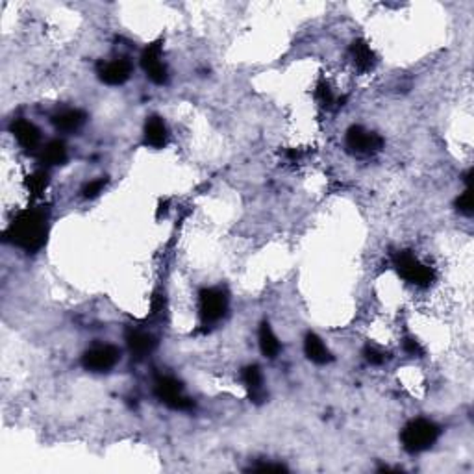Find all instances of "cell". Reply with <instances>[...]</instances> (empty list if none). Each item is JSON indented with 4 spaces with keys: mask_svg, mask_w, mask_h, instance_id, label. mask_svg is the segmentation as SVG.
Instances as JSON below:
<instances>
[{
    "mask_svg": "<svg viewBox=\"0 0 474 474\" xmlns=\"http://www.w3.org/2000/svg\"><path fill=\"white\" fill-rule=\"evenodd\" d=\"M48 235V215L45 210H26L19 217H15L4 232L6 241L26 250L38 252L45 247Z\"/></svg>",
    "mask_w": 474,
    "mask_h": 474,
    "instance_id": "1",
    "label": "cell"
},
{
    "mask_svg": "<svg viewBox=\"0 0 474 474\" xmlns=\"http://www.w3.org/2000/svg\"><path fill=\"white\" fill-rule=\"evenodd\" d=\"M439 426L428 419H415L400 433V441H402L404 451L409 454H419L428 448H432L433 443L439 439Z\"/></svg>",
    "mask_w": 474,
    "mask_h": 474,
    "instance_id": "2",
    "label": "cell"
},
{
    "mask_svg": "<svg viewBox=\"0 0 474 474\" xmlns=\"http://www.w3.org/2000/svg\"><path fill=\"white\" fill-rule=\"evenodd\" d=\"M393 265L397 269V273L406 280V282L414 284L419 287H426L433 282L436 273L432 267H428L424 263L419 262L411 252H399L393 258Z\"/></svg>",
    "mask_w": 474,
    "mask_h": 474,
    "instance_id": "3",
    "label": "cell"
},
{
    "mask_svg": "<svg viewBox=\"0 0 474 474\" xmlns=\"http://www.w3.org/2000/svg\"><path fill=\"white\" fill-rule=\"evenodd\" d=\"M156 397L169 406L171 409H176V411H188L193 408V400L188 399L183 394V387L176 378H171V376H161L156 380L154 385Z\"/></svg>",
    "mask_w": 474,
    "mask_h": 474,
    "instance_id": "4",
    "label": "cell"
},
{
    "mask_svg": "<svg viewBox=\"0 0 474 474\" xmlns=\"http://www.w3.org/2000/svg\"><path fill=\"white\" fill-rule=\"evenodd\" d=\"M121 360V352L113 345H97V347L85 350L82 356V365L91 372H108L117 365Z\"/></svg>",
    "mask_w": 474,
    "mask_h": 474,
    "instance_id": "5",
    "label": "cell"
},
{
    "mask_svg": "<svg viewBox=\"0 0 474 474\" xmlns=\"http://www.w3.org/2000/svg\"><path fill=\"white\" fill-rule=\"evenodd\" d=\"M228 310V298L219 289L200 291V319L204 324H215L225 317Z\"/></svg>",
    "mask_w": 474,
    "mask_h": 474,
    "instance_id": "6",
    "label": "cell"
},
{
    "mask_svg": "<svg viewBox=\"0 0 474 474\" xmlns=\"http://www.w3.org/2000/svg\"><path fill=\"white\" fill-rule=\"evenodd\" d=\"M347 146L348 151L357 152V154H372L380 151L384 141L375 131H369L362 126H352L347 131Z\"/></svg>",
    "mask_w": 474,
    "mask_h": 474,
    "instance_id": "7",
    "label": "cell"
},
{
    "mask_svg": "<svg viewBox=\"0 0 474 474\" xmlns=\"http://www.w3.org/2000/svg\"><path fill=\"white\" fill-rule=\"evenodd\" d=\"M143 71L146 72L149 80L158 85H163L167 82V67L161 61V43L156 41L143 50L141 54Z\"/></svg>",
    "mask_w": 474,
    "mask_h": 474,
    "instance_id": "8",
    "label": "cell"
},
{
    "mask_svg": "<svg viewBox=\"0 0 474 474\" xmlns=\"http://www.w3.org/2000/svg\"><path fill=\"white\" fill-rule=\"evenodd\" d=\"M100 80L108 85H122L130 80L131 63L126 58H119L113 61H102L97 69Z\"/></svg>",
    "mask_w": 474,
    "mask_h": 474,
    "instance_id": "9",
    "label": "cell"
},
{
    "mask_svg": "<svg viewBox=\"0 0 474 474\" xmlns=\"http://www.w3.org/2000/svg\"><path fill=\"white\" fill-rule=\"evenodd\" d=\"M11 134L17 139L23 149L26 151H33V149H38L39 141H41V131L39 128L30 121H24V119H19V121H15L11 124Z\"/></svg>",
    "mask_w": 474,
    "mask_h": 474,
    "instance_id": "10",
    "label": "cell"
},
{
    "mask_svg": "<svg viewBox=\"0 0 474 474\" xmlns=\"http://www.w3.org/2000/svg\"><path fill=\"white\" fill-rule=\"evenodd\" d=\"M241 378H243V384L244 387H247V391H249V397L252 402L262 404L267 400V391L263 387V376L262 371H259V367H244L243 372H241Z\"/></svg>",
    "mask_w": 474,
    "mask_h": 474,
    "instance_id": "11",
    "label": "cell"
},
{
    "mask_svg": "<svg viewBox=\"0 0 474 474\" xmlns=\"http://www.w3.org/2000/svg\"><path fill=\"white\" fill-rule=\"evenodd\" d=\"M50 121L56 130L76 131L84 126L85 121H87V115L82 109H63V112L52 115Z\"/></svg>",
    "mask_w": 474,
    "mask_h": 474,
    "instance_id": "12",
    "label": "cell"
},
{
    "mask_svg": "<svg viewBox=\"0 0 474 474\" xmlns=\"http://www.w3.org/2000/svg\"><path fill=\"white\" fill-rule=\"evenodd\" d=\"M126 345L134 356L145 357L156 348V339L152 338L151 333L141 332V330H128Z\"/></svg>",
    "mask_w": 474,
    "mask_h": 474,
    "instance_id": "13",
    "label": "cell"
},
{
    "mask_svg": "<svg viewBox=\"0 0 474 474\" xmlns=\"http://www.w3.org/2000/svg\"><path fill=\"white\" fill-rule=\"evenodd\" d=\"M348 54H350L354 67L360 69V71H371L372 67L376 65V54L363 39L354 41L350 48H348Z\"/></svg>",
    "mask_w": 474,
    "mask_h": 474,
    "instance_id": "14",
    "label": "cell"
},
{
    "mask_svg": "<svg viewBox=\"0 0 474 474\" xmlns=\"http://www.w3.org/2000/svg\"><path fill=\"white\" fill-rule=\"evenodd\" d=\"M169 141V131L160 117H151L145 124V143L152 149H163Z\"/></svg>",
    "mask_w": 474,
    "mask_h": 474,
    "instance_id": "15",
    "label": "cell"
},
{
    "mask_svg": "<svg viewBox=\"0 0 474 474\" xmlns=\"http://www.w3.org/2000/svg\"><path fill=\"white\" fill-rule=\"evenodd\" d=\"M304 352L306 356H308V360L317 363V365H326V363H330L333 360L330 350L326 348V345H324L319 335H315V333H308V335H306Z\"/></svg>",
    "mask_w": 474,
    "mask_h": 474,
    "instance_id": "16",
    "label": "cell"
},
{
    "mask_svg": "<svg viewBox=\"0 0 474 474\" xmlns=\"http://www.w3.org/2000/svg\"><path fill=\"white\" fill-rule=\"evenodd\" d=\"M39 160H41L43 165H47V167L63 165L67 161L65 143L60 141V139H54V141L47 143V145L43 146L41 154H39Z\"/></svg>",
    "mask_w": 474,
    "mask_h": 474,
    "instance_id": "17",
    "label": "cell"
},
{
    "mask_svg": "<svg viewBox=\"0 0 474 474\" xmlns=\"http://www.w3.org/2000/svg\"><path fill=\"white\" fill-rule=\"evenodd\" d=\"M259 348H262V352L265 357H276L278 354H280V350H282V345H280V341H278L276 333L273 332V328H271V324L269 323H262V326H259Z\"/></svg>",
    "mask_w": 474,
    "mask_h": 474,
    "instance_id": "18",
    "label": "cell"
},
{
    "mask_svg": "<svg viewBox=\"0 0 474 474\" xmlns=\"http://www.w3.org/2000/svg\"><path fill=\"white\" fill-rule=\"evenodd\" d=\"M48 188L47 171H36L26 178V189L32 197H41L45 189Z\"/></svg>",
    "mask_w": 474,
    "mask_h": 474,
    "instance_id": "19",
    "label": "cell"
},
{
    "mask_svg": "<svg viewBox=\"0 0 474 474\" xmlns=\"http://www.w3.org/2000/svg\"><path fill=\"white\" fill-rule=\"evenodd\" d=\"M315 97H317V100H319L321 106H323V108H326V109L339 108V106H343V99H335V97H333V93H332V90H330L328 85H324V84L317 85Z\"/></svg>",
    "mask_w": 474,
    "mask_h": 474,
    "instance_id": "20",
    "label": "cell"
},
{
    "mask_svg": "<svg viewBox=\"0 0 474 474\" xmlns=\"http://www.w3.org/2000/svg\"><path fill=\"white\" fill-rule=\"evenodd\" d=\"M456 210L463 215H473L474 204H473V189L467 188V191L461 193L458 200H456Z\"/></svg>",
    "mask_w": 474,
    "mask_h": 474,
    "instance_id": "21",
    "label": "cell"
},
{
    "mask_svg": "<svg viewBox=\"0 0 474 474\" xmlns=\"http://www.w3.org/2000/svg\"><path fill=\"white\" fill-rule=\"evenodd\" d=\"M104 188H106V178L91 180L90 183H85L84 185V189H82V195H84L85 198H95L97 195L102 193Z\"/></svg>",
    "mask_w": 474,
    "mask_h": 474,
    "instance_id": "22",
    "label": "cell"
},
{
    "mask_svg": "<svg viewBox=\"0 0 474 474\" xmlns=\"http://www.w3.org/2000/svg\"><path fill=\"white\" fill-rule=\"evenodd\" d=\"M363 356H365L367 362L372 363V365H382V363L385 362V354L380 352V350H376L375 347H367L365 350H363Z\"/></svg>",
    "mask_w": 474,
    "mask_h": 474,
    "instance_id": "23",
    "label": "cell"
},
{
    "mask_svg": "<svg viewBox=\"0 0 474 474\" xmlns=\"http://www.w3.org/2000/svg\"><path fill=\"white\" fill-rule=\"evenodd\" d=\"M404 350H406L408 354H411V356H423L424 354L421 343H419L417 339H414V338L404 339Z\"/></svg>",
    "mask_w": 474,
    "mask_h": 474,
    "instance_id": "24",
    "label": "cell"
},
{
    "mask_svg": "<svg viewBox=\"0 0 474 474\" xmlns=\"http://www.w3.org/2000/svg\"><path fill=\"white\" fill-rule=\"evenodd\" d=\"M250 470H259V473L276 470V473H280V470H286V467H284V465H274V463H258V465H252Z\"/></svg>",
    "mask_w": 474,
    "mask_h": 474,
    "instance_id": "25",
    "label": "cell"
}]
</instances>
